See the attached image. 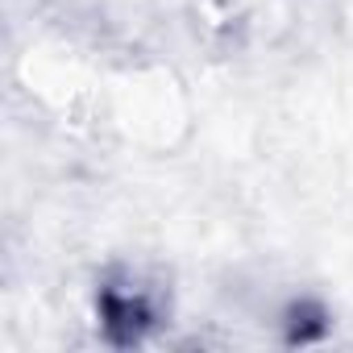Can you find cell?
I'll use <instances>...</instances> for the list:
<instances>
[{
    "label": "cell",
    "instance_id": "1",
    "mask_svg": "<svg viewBox=\"0 0 353 353\" xmlns=\"http://www.w3.org/2000/svg\"><path fill=\"white\" fill-rule=\"evenodd\" d=\"M96 312H100V328L112 345H137L154 332V324L162 316V303L133 274H121V279H108L100 287Z\"/></svg>",
    "mask_w": 353,
    "mask_h": 353
}]
</instances>
